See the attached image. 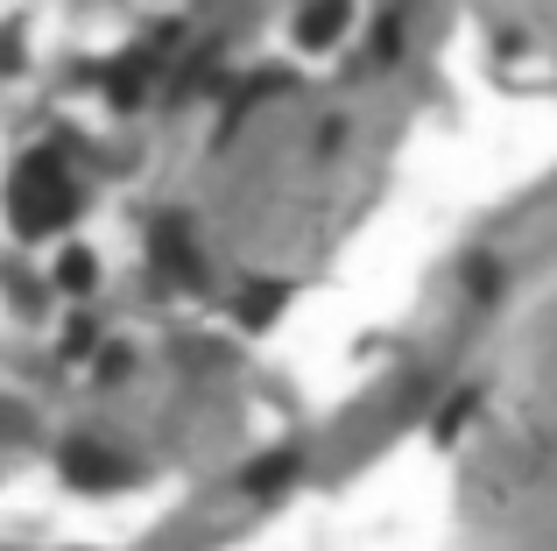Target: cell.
Here are the masks:
<instances>
[{
    "label": "cell",
    "instance_id": "obj_3",
    "mask_svg": "<svg viewBox=\"0 0 557 551\" xmlns=\"http://www.w3.org/2000/svg\"><path fill=\"white\" fill-rule=\"evenodd\" d=\"M346 14H354V0H311V8H304V22H297V36L311 42V50H325V42H339Z\"/></svg>",
    "mask_w": 557,
    "mask_h": 551
},
{
    "label": "cell",
    "instance_id": "obj_1",
    "mask_svg": "<svg viewBox=\"0 0 557 551\" xmlns=\"http://www.w3.org/2000/svg\"><path fill=\"white\" fill-rule=\"evenodd\" d=\"M14 226H22L28 241L36 234H57V226L71 220V184H64V163H57V149H36L22 170H14Z\"/></svg>",
    "mask_w": 557,
    "mask_h": 551
},
{
    "label": "cell",
    "instance_id": "obj_6",
    "mask_svg": "<svg viewBox=\"0 0 557 551\" xmlns=\"http://www.w3.org/2000/svg\"><path fill=\"white\" fill-rule=\"evenodd\" d=\"M99 375H107V382H121V375H127V346H113V354H99Z\"/></svg>",
    "mask_w": 557,
    "mask_h": 551
},
{
    "label": "cell",
    "instance_id": "obj_5",
    "mask_svg": "<svg viewBox=\"0 0 557 551\" xmlns=\"http://www.w3.org/2000/svg\"><path fill=\"white\" fill-rule=\"evenodd\" d=\"M57 283H64V290H92V255H85V248H71L64 262H57Z\"/></svg>",
    "mask_w": 557,
    "mask_h": 551
},
{
    "label": "cell",
    "instance_id": "obj_2",
    "mask_svg": "<svg viewBox=\"0 0 557 551\" xmlns=\"http://www.w3.org/2000/svg\"><path fill=\"white\" fill-rule=\"evenodd\" d=\"M64 474H71L78 488H121V481H127V467H121L113 453H99L92 439H71V445H64Z\"/></svg>",
    "mask_w": 557,
    "mask_h": 551
},
{
    "label": "cell",
    "instance_id": "obj_4",
    "mask_svg": "<svg viewBox=\"0 0 557 551\" xmlns=\"http://www.w3.org/2000/svg\"><path fill=\"white\" fill-rule=\"evenodd\" d=\"M289 474H297V453H275V460H261V467H247V488H255V495H269V488L289 481Z\"/></svg>",
    "mask_w": 557,
    "mask_h": 551
}]
</instances>
